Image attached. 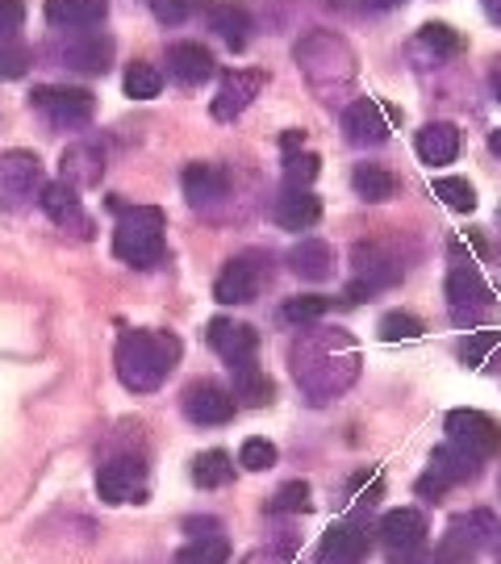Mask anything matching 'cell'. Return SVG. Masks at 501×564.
<instances>
[{
	"label": "cell",
	"mask_w": 501,
	"mask_h": 564,
	"mask_svg": "<svg viewBox=\"0 0 501 564\" xmlns=\"http://www.w3.org/2000/svg\"><path fill=\"white\" fill-rule=\"evenodd\" d=\"M181 360V339L167 330H126L118 339V381L134 393H155Z\"/></svg>",
	"instance_id": "1"
},
{
	"label": "cell",
	"mask_w": 501,
	"mask_h": 564,
	"mask_svg": "<svg viewBox=\"0 0 501 564\" xmlns=\"http://www.w3.org/2000/svg\"><path fill=\"white\" fill-rule=\"evenodd\" d=\"M113 209L121 214L113 226V256L130 268H155L163 260V209L155 205L126 209L121 202H113Z\"/></svg>",
	"instance_id": "2"
},
{
	"label": "cell",
	"mask_w": 501,
	"mask_h": 564,
	"mask_svg": "<svg viewBox=\"0 0 501 564\" xmlns=\"http://www.w3.org/2000/svg\"><path fill=\"white\" fill-rule=\"evenodd\" d=\"M46 176H42V160L34 151H4L0 155V205L18 209V205L42 197Z\"/></svg>",
	"instance_id": "3"
},
{
	"label": "cell",
	"mask_w": 501,
	"mask_h": 564,
	"mask_svg": "<svg viewBox=\"0 0 501 564\" xmlns=\"http://www.w3.org/2000/svg\"><path fill=\"white\" fill-rule=\"evenodd\" d=\"M443 426H447V440L472 460H489L501 452V423L489 419L484 410H451Z\"/></svg>",
	"instance_id": "4"
},
{
	"label": "cell",
	"mask_w": 501,
	"mask_h": 564,
	"mask_svg": "<svg viewBox=\"0 0 501 564\" xmlns=\"http://www.w3.org/2000/svg\"><path fill=\"white\" fill-rule=\"evenodd\" d=\"M30 105L42 109L46 121H51V126H59V130H80V126H88L92 113H97V101H92V93H88V88H63V84L34 88Z\"/></svg>",
	"instance_id": "5"
},
{
	"label": "cell",
	"mask_w": 501,
	"mask_h": 564,
	"mask_svg": "<svg viewBox=\"0 0 501 564\" xmlns=\"http://www.w3.org/2000/svg\"><path fill=\"white\" fill-rule=\"evenodd\" d=\"M481 473V460H472L468 452H460L456 444H443L431 452V468L418 477V494L422 498H443L451 485L472 481Z\"/></svg>",
	"instance_id": "6"
},
{
	"label": "cell",
	"mask_w": 501,
	"mask_h": 564,
	"mask_svg": "<svg viewBox=\"0 0 501 564\" xmlns=\"http://www.w3.org/2000/svg\"><path fill=\"white\" fill-rule=\"evenodd\" d=\"M443 293H447V305H451V318H456L460 326L477 323V318H481V310L493 305L489 284L481 281V272H477L472 263L451 268V276H447V284H443Z\"/></svg>",
	"instance_id": "7"
},
{
	"label": "cell",
	"mask_w": 501,
	"mask_h": 564,
	"mask_svg": "<svg viewBox=\"0 0 501 564\" xmlns=\"http://www.w3.org/2000/svg\"><path fill=\"white\" fill-rule=\"evenodd\" d=\"M426 531H431L426 519H422L418 510H410V506L389 510L381 519V540L393 561H414L422 547H426Z\"/></svg>",
	"instance_id": "8"
},
{
	"label": "cell",
	"mask_w": 501,
	"mask_h": 564,
	"mask_svg": "<svg viewBox=\"0 0 501 564\" xmlns=\"http://www.w3.org/2000/svg\"><path fill=\"white\" fill-rule=\"evenodd\" d=\"M393 121H397V109H389V105L363 97V101L347 105V113H342V130H347V139L356 142V147H377V142L389 139Z\"/></svg>",
	"instance_id": "9"
},
{
	"label": "cell",
	"mask_w": 501,
	"mask_h": 564,
	"mask_svg": "<svg viewBox=\"0 0 501 564\" xmlns=\"http://www.w3.org/2000/svg\"><path fill=\"white\" fill-rule=\"evenodd\" d=\"M235 410H239L235 393L218 381H193L188 389H184V414L200 426L230 423V419H235Z\"/></svg>",
	"instance_id": "10"
},
{
	"label": "cell",
	"mask_w": 501,
	"mask_h": 564,
	"mask_svg": "<svg viewBox=\"0 0 501 564\" xmlns=\"http://www.w3.org/2000/svg\"><path fill=\"white\" fill-rule=\"evenodd\" d=\"M263 84H268V76H263L260 67H235V72H226V76H221L218 97H214V118L235 121L247 105L260 97Z\"/></svg>",
	"instance_id": "11"
},
{
	"label": "cell",
	"mask_w": 501,
	"mask_h": 564,
	"mask_svg": "<svg viewBox=\"0 0 501 564\" xmlns=\"http://www.w3.org/2000/svg\"><path fill=\"white\" fill-rule=\"evenodd\" d=\"M205 343H209L226 364H239V360H255L260 335H255V326L235 323V318H214V323L205 326Z\"/></svg>",
	"instance_id": "12"
},
{
	"label": "cell",
	"mask_w": 501,
	"mask_h": 564,
	"mask_svg": "<svg viewBox=\"0 0 501 564\" xmlns=\"http://www.w3.org/2000/svg\"><path fill=\"white\" fill-rule=\"evenodd\" d=\"M260 268L251 260H230L214 281V297L221 305H247L260 297Z\"/></svg>",
	"instance_id": "13"
},
{
	"label": "cell",
	"mask_w": 501,
	"mask_h": 564,
	"mask_svg": "<svg viewBox=\"0 0 501 564\" xmlns=\"http://www.w3.org/2000/svg\"><path fill=\"white\" fill-rule=\"evenodd\" d=\"M368 556V531L360 523H335L322 535L318 564H360Z\"/></svg>",
	"instance_id": "14"
},
{
	"label": "cell",
	"mask_w": 501,
	"mask_h": 564,
	"mask_svg": "<svg viewBox=\"0 0 501 564\" xmlns=\"http://www.w3.org/2000/svg\"><path fill=\"white\" fill-rule=\"evenodd\" d=\"M322 218V202L309 188H284L272 202V223L281 230H309Z\"/></svg>",
	"instance_id": "15"
},
{
	"label": "cell",
	"mask_w": 501,
	"mask_h": 564,
	"mask_svg": "<svg viewBox=\"0 0 501 564\" xmlns=\"http://www.w3.org/2000/svg\"><path fill=\"white\" fill-rule=\"evenodd\" d=\"M167 72H172V80L184 84V88H197L214 76V55L200 46V42H176L172 51H167Z\"/></svg>",
	"instance_id": "16"
},
{
	"label": "cell",
	"mask_w": 501,
	"mask_h": 564,
	"mask_svg": "<svg viewBox=\"0 0 501 564\" xmlns=\"http://www.w3.org/2000/svg\"><path fill=\"white\" fill-rule=\"evenodd\" d=\"M356 272H360L356 281H363L372 293H377V289H393V284H401V276H405V268H401L397 256H389L377 242H368V247L356 251Z\"/></svg>",
	"instance_id": "17"
},
{
	"label": "cell",
	"mask_w": 501,
	"mask_h": 564,
	"mask_svg": "<svg viewBox=\"0 0 501 564\" xmlns=\"http://www.w3.org/2000/svg\"><path fill=\"white\" fill-rule=\"evenodd\" d=\"M139 481H142V460L121 456V460H109L97 473V494L109 506H121L134 489H139Z\"/></svg>",
	"instance_id": "18"
},
{
	"label": "cell",
	"mask_w": 501,
	"mask_h": 564,
	"mask_svg": "<svg viewBox=\"0 0 501 564\" xmlns=\"http://www.w3.org/2000/svg\"><path fill=\"white\" fill-rule=\"evenodd\" d=\"M418 147L422 163H431V167H443V163H451L460 155V130L451 126V121H426L418 130Z\"/></svg>",
	"instance_id": "19"
},
{
	"label": "cell",
	"mask_w": 501,
	"mask_h": 564,
	"mask_svg": "<svg viewBox=\"0 0 501 564\" xmlns=\"http://www.w3.org/2000/svg\"><path fill=\"white\" fill-rule=\"evenodd\" d=\"M288 268L297 272L301 281H330L335 276V251H330V242L322 239H301L288 251Z\"/></svg>",
	"instance_id": "20"
},
{
	"label": "cell",
	"mask_w": 501,
	"mask_h": 564,
	"mask_svg": "<svg viewBox=\"0 0 501 564\" xmlns=\"http://www.w3.org/2000/svg\"><path fill=\"white\" fill-rule=\"evenodd\" d=\"M230 393H235L239 405L260 410V405L272 402V381H268V372L255 360H239L230 364Z\"/></svg>",
	"instance_id": "21"
},
{
	"label": "cell",
	"mask_w": 501,
	"mask_h": 564,
	"mask_svg": "<svg viewBox=\"0 0 501 564\" xmlns=\"http://www.w3.org/2000/svg\"><path fill=\"white\" fill-rule=\"evenodd\" d=\"M184 197L193 205H209L226 197V188H230V176H226V167L218 163H188L184 167Z\"/></svg>",
	"instance_id": "22"
},
{
	"label": "cell",
	"mask_w": 501,
	"mask_h": 564,
	"mask_svg": "<svg viewBox=\"0 0 501 564\" xmlns=\"http://www.w3.org/2000/svg\"><path fill=\"white\" fill-rule=\"evenodd\" d=\"M46 18L67 30H84V25H100L109 18V0H46Z\"/></svg>",
	"instance_id": "23"
},
{
	"label": "cell",
	"mask_w": 501,
	"mask_h": 564,
	"mask_svg": "<svg viewBox=\"0 0 501 564\" xmlns=\"http://www.w3.org/2000/svg\"><path fill=\"white\" fill-rule=\"evenodd\" d=\"M39 205H42V214H46L51 223H59V226H84L80 197H76V188H72V184H63V181L46 184V188H42V197H39Z\"/></svg>",
	"instance_id": "24"
},
{
	"label": "cell",
	"mask_w": 501,
	"mask_h": 564,
	"mask_svg": "<svg viewBox=\"0 0 501 564\" xmlns=\"http://www.w3.org/2000/svg\"><path fill=\"white\" fill-rule=\"evenodd\" d=\"M447 535L460 540V544H468L472 552H481V547L498 535V519H493L489 510H468V514H456V519H451Z\"/></svg>",
	"instance_id": "25"
},
{
	"label": "cell",
	"mask_w": 501,
	"mask_h": 564,
	"mask_svg": "<svg viewBox=\"0 0 501 564\" xmlns=\"http://www.w3.org/2000/svg\"><path fill=\"white\" fill-rule=\"evenodd\" d=\"M209 30H214L226 46L242 51V46H247V34H251V18H247L242 4H214V9H209Z\"/></svg>",
	"instance_id": "26"
},
{
	"label": "cell",
	"mask_w": 501,
	"mask_h": 564,
	"mask_svg": "<svg viewBox=\"0 0 501 564\" xmlns=\"http://www.w3.org/2000/svg\"><path fill=\"white\" fill-rule=\"evenodd\" d=\"M100 172H105V160H100L97 147H72V151H63V184H72V188H80V184H97Z\"/></svg>",
	"instance_id": "27"
},
{
	"label": "cell",
	"mask_w": 501,
	"mask_h": 564,
	"mask_svg": "<svg viewBox=\"0 0 501 564\" xmlns=\"http://www.w3.org/2000/svg\"><path fill=\"white\" fill-rule=\"evenodd\" d=\"M351 184H356V193H360L363 202H372V205L389 202V197L397 193L393 172H389V167H381V163H360V167L351 172Z\"/></svg>",
	"instance_id": "28"
},
{
	"label": "cell",
	"mask_w": 501,
	"mask_h": 564,
	"mask_svg": "<svg viewBox=\"0 0 501 564\" xmlns=\"http://www.w3.org/2000/svg\"><path fill=\"white\" fill-rule=\"evenodd\" d=\"M63 59L72 63V67H80V72H109V59H113V42L109 39H84V42H72L67 51H63Z\"/></svg>",
	"instance_id": "29"
},
{
	"label": "cell",
	"mask_w": 501,
	"mask_h": 564,
	"mask_svg": "<svg viewBox=\"0 0 501 564\" xmlns=\"http://www.w3.org/2000/svg\"><path fill=\"white\" fill-rule=\"evenodd\" d=\"M235 477V460L226 456V452H200L197 460H193V481L200 485V489H221V485Z\"/></svg>",
	"instance_id": "30"
},
{
	"label": "cell",
	"mask_w": 501,
	"mask_h": 564,
	"mask_svg": "<svg viewBox=\"0 0 501 564\" xmlns=\"http://www.w3.org/2000/svg\"><path fill=\"white\" fill-rule=\"evenodd\" d=\"M431 193H435L447 209H456V214H472V209H477V188L464 181V176H439V181L431 184Z\"/></svg>",
	"instance_id": "31"
},
{
	"label": "cell",
	"mask_w": 501,
	"mask_h": 564,
	"mask_svg": "<svg viewBox=\"0 0 501 564\" xmlns=\"http://www.w3.org/2000/svg\"><path fill=\"white\" fill-rule=\"evenodd\" d=\"M230 561V544L226 535H197L188 547H181L176 564H226Z\"/></svg>",
	"instance_id": "32"
},
{
	"label": "cell",
	"mask_w": 501,
	"mask_h": 564,
	"mask_svg": "<svg viewBox=\"0 0 501 564\" xmlns=\"http://www.w3.org/2000/svg\"><path fill=\"white\" fill-rule=\"evenodd\" d=\"M163 93V76L151 67V63H130V72H126V97H134V101H151V97H160Z\"/></svg>",
	"instance_id": "33"
},
{
	"label": "cell",
	"mask_w": 501,
	"mask_h": 564,
	"mask_svg": "<svg viewBox=\"0 0 501 564\" xmlns=\"http://www.w3.org/2000/svg\"><path fill=\"white\" fill-rule=\"evenodd\" d=\"M381 339L384 343H414V339H422V318L418 314H405V310H393V314H384L381 318Z\"/></svg>",
	"instance_id": "34"
},
{
	"label": "cell",
	"mask_w": 501,
	"mask_h": 564,
	"mask_svg": "<svg viewBox=\"0 0 501 564\" xmlns=\"http://www.w3.org/2000/svg\"><path fill=\"white\" fill-rule=\"evenodd\" d=\"M418 42L426 51H435L443 59H451V55H460L464 51V39L451 30V25H443V21H431V25H422L418 30Z\"/></svg>",
	"instance_id": "35"
},
{
	"label": "cell",
	"mask_w": 501,
	"mask_h": 564,
	"mask_svg": "<svg viewBox=\"0 0 501 564\" xmlns=\"http://www.w3.org/2000/svg\"><path fill=\"white\" fill-rule=\"evenodd\" d=\"M326 310H330V302L326 297H288V302L281 305V318L288 326H309V323H318V318H326Z\"/></svg>",
	"instance_id": "36"
},
{
	"label": "cell",
	"mask_w": 501,
	"mask_h": 564,
	"mask_svg": "<svg viewBox=\"0 0 501 564\" xmlns=\"http://www.w3.org/2000/svg\"><path fill=\"white\" fill-rule=\"evenodd\" d=\"M309 506H314V502H309V485L288 481V485H281V489H276V498L268 502V510H272V514H305Z\"/></svg>",
	"instance_id": "37"
},
{
	"label": "cell",
	"mask_w": 501,
	"mask_h": 564,
	"mask_svg": "<svg viewBox=\"0 0 501 564\" xmlns=\"http://www.w3.org/2000/svg\"><path fill=\"white\" fill-rule=\"evenodd\" d=\"M493 347H501V330H472L468 343L460 347V360L468 364V368H481Z\"/></svg>",
	"instance_id": "38"
},
{
	"label": "cell",
	"mask_w": 501,
	"mask_h": 564,
	"mask_svg": "<svg viewBox=\"0 0 501 564\" xmlns=\"http://www.w3.org/2000/svg\"><path fill=\"white\" fill-rule=\"evenodd\" d=\"M318 172H322L318 155H288V160H284V184H288V188H309Z\"/></svg>",
	"instance_id": "39"
},
{
	"label": "cell",
	"mask_w": 501,
	"mask_h": 564,
	"mask_svg": "<svg viewBox=\"0 0 501 564\" xmlns=\"http://www.w3.org/2000/svg\"><path fill=\"white\" fill-rule=\"evenodd\" d=\"M239 464L247 473H263V468H272L276 464V444H268V440H247L239 452Z\"/></svg>",
	"instance_id": "40"
},
{
	"label": "cell",
	"mask_w": 501,
	"mask_h": 564,
	"mask_svg": "<svg viewBox=\"0 0 501 564\" xmlns=\"http://www.w3.org/2000/svg\"><path fill=\"white\" fill-rule=\"evenodd\" d=\"M30 72V51L25 46H0V80H21Z\"/></svg>",
	"instance_id": "41"
},
{
	"label": "cell",
	"mask_w": 501,
	"mask_h": 564,
	"mask_svg": "<svg viewBox=\"0 0 501 564\" xmlns=\"http://www.w3.org/2000/svg\"><path fill=\"white\" fill-rule=\"evenodd\" d=\"M200 0H151V9H155V18L163 21V25H176V21H188L193 13H197Z\"/></svg>",
	"instance_id": "42"
},
{
	"label": "cell",
	"mask_w": 501,
	"mask_h": 564,
	"mask_svg": "<svg viewBox=\"0 0 501 564\" xmlns=\"http://www.w3.org/2000/svg\"><path fill=\"white\" fill-rule=\"evenodd\" d=\"M25 21V4L21 0H0V42L13 39Z\"/></svg>",
	"instance_id": "43"
},
{
	"label": "cell",
	"mask_w": 501,
	"mask_h": 564,
	"mask_svg": "<svg viewBox=\"0 0 501 564\" xmlns=\"http://www.w3.org/2000/svg\"><path fill=\"white\" fill-rule=\"evenodd\" d=\"M342 302L347 305H360V302H372V289L363 281H351L347 289H342Z\"/></svg>",
	"instance_id": "44"
},
{
	"label": "cell",
	"mask_w": 501,
	"mask_h": 564,
	"mask_svg": "<svg viewBox=\"0 0 501 564\" xmlns=\"http://www.w3.org/2000/svg\"><path fill=\"white\" fill-rule=\"evenodd\" d=\"M281 147L288 151V155H297V147H305V130H284Z\"/></svg>",
	"instance_id": "45"
},
{
	"label": "cell",
	"mask_w": 501,
	"mask_h": 564,
	"mask_svg": "<svg viewBox=\"0 0 501 564\" xmlns=\"http://www.w3.org/2000/svg\"><path fill=\"white\" fill-rule=\"evenodd\" d=\"M188 531H193V535H218V523H214V519H193V523H188Z\"/></svg>",
	"instance_id": "46"
},
{
	"label": "cell",
	"mask_w": 501,
	"mask_h": 564,
	"mask_svg": "<svg viewBox=\"0 0 501 564\" xmlns=\"http://www.w3.org/2000/svg\"><path fill=\"white\" fill-rule=\"evenodd\" d=\"M372 9H381V13H389V9H397V4H405V0H368Z\"/></svg>",
	"instance_id": "47"
},
{
	"label": "cell",
	"mask_w": 501,
	"mask_h": 564,
	"mask_svg": "<svg viewBox=\"0 0 501 564\" xmlns=\"http://www.w3.org/2000/svg\"><path fill=\"white\" fill-rule=\"evenodd\" d=\"M489 88H493V97L501 105V67H493V76H489Z\"/></svg>",
	"instance_id": "48"
},
{
	"label": "cell",
	"mask_w": 501,
	"mask_h": 564,
	"mask_svg": "<svg viewBox=\"0 0 501 564\" xmlns=\"http://www.w3.org/2000/svg\"><path fill=\"white\" fill-rule=\"evenodd\" d=\"M489 151H493V155H501V130H493V134H489Z\"/></svg>",
	"instance_id": "49"
},
{
	"label": "cell",
	"mask_w": 501,
	"mask_h": 564,
	"mask_svg": "<svg viewBox=\"0 0 501 564\" xmlns=\"http://www.w3.org/2000/svg\"><path fill=\"white\" fill-rule=\"evenodd\" d=\"M489 18L501 21V0H489Z\"/></svg>",
	"instance_id": "50"
},
{
	"label": "cell",
	"mask_w": 501,
	"mask_h": 564,
	"mask_svg": "<svg viewBox=\"0 0 501 564\" xmlns=\"http://www.w3.org/2000/svg\"><path fill=\"white\" fill-rule=\"evenodd\" d=\"M493 544H498V561H501V527H498V535H493Z\"/></svg>",
	"instance_id": "51"
}]
</instances>
